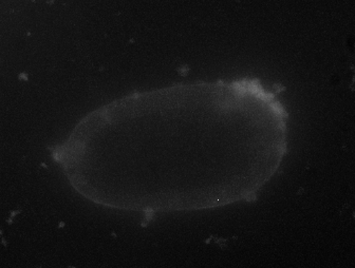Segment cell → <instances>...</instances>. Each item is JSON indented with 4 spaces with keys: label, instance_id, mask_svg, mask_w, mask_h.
Returning a JSON list of instances; mask_svg holds the SVG:
<instances>
[{
    "label": "cell",
    "instance_id": "obj_1",
    "mask_svg": "<svg viewBox=\"0 0 355 268\" xmlns=\"http://www.w3.org/2000/svg\"><path fill=\"white\" fill-rule=\"evenodd\" d=\"M288 114L260 80L180 84L92 112L54 150L76 190L142 213L255 199L288 152Z\"/></svg>",
    "mask_w": 355,
    "mask_h": 268
}]
</instances>
